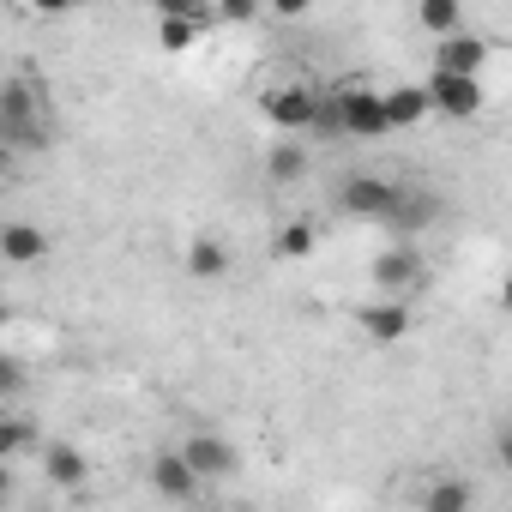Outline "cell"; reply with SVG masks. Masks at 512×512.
<instances>
[{
	"instance_id": "19",
	"label": "cell",
	"mask_w": 512,
	"mask_h": 512,
	"mask_svg": "<svg viewBox=\"0 0 512 512\" xmlns=\"http://www.w3.org/2000/svg\"><path fill=\"white\" fill-rule=\"evenodd\" d=\"M272 253H278V260H308V253H314V223H284L272 235Z\"/></svg>"
},
{
	"instance_id": "21",
	"label": "cell",
	"mask_w": 512,
	"mask_h": 512,
	"mask_svg": "<svg viewBox=\"0 0 512 512\" xmlns=\"http://www.w3.org/2000/svg\"><path fill=\"white\" fill-rule=\"evenodd\" d=\"M31 440H37V428H31L25 416H7V422H0V452H7V458H13V452H25Z\"/></svg>"
},
{
	"instance_id": "20",
	"label": "cell",
	"mask_w": 512,
	"mask_h": 512,
	"mask_svg": "<svg viewBox=\"0 0 512 512\" xmlns=\"http://www.w3.org/2000/svg\"><path fill=\"white\" fill-rule=\"evenodd\" d=\"M205 31V19H157V43L163 49H193Z\"/></svg>"
},
{
	"instance_id": "8",
	"label": "cell",
	"mask_w": 512,
	"mask_h": 512,
	"mask_svg": "<svg viewBox=\"0 0 512 512\" xmlns=\"http://www.w3.org/2000/svg\"><path fill=\"white\" fill-rule=\"evenodd\" d=\"M181 458L193 464V476H199V482H229V476L241 470V452H235L223 434H211V428L181 434Z\"/></svg>"
},
{
	"instance_id": "13",
	"label": "cell",
	"mask_w": 512,
	"mask_h": 512,
	"mask_svg": "<svg viewBox=\"0 0 512 512\" xmlns=\"http://www.w3.org/2000/svg\"><path fill=\"white\" fill-rule=\"evenodd\" d=\"M0 253H7V266H37V260H49V229L7 223V229H0Z\"/></svg>"
},
{
	"instance_id": "25",
	"label": "cell",
	"mask_w": 512,
	"mask_h": 512,
	"mask_svg": "<svg viewBox=\"0 0 512 512\" xmlns=\"http://www.w3.org/2000/svg\"><path fill=\"white\" fill-rule=\"evenodd\" d=\"M500 308H512V278H506V284H500Z\"/></svg>"
},
{
	"instance_id": "12",
	"label": "cell",
	"mask_w": 512,
	"mask_h": 512,
	"mask_svg": "<svg viewBox=\"0 0 512 512\" xmlns=\"http://www.w3.org/2000/svg\"><path fill=\"white\" fill-rule=\"evenodd\" d=\"M356 326L368 344H398V338H410V308L404 302H368L356 314Z\"/></svg>"
},
{
	"instance_id": "23",
	"label": "cell",
	"mask_w": 512,
	"mask_h": 512,
	"mask_svg": "<svg viewBox=\"0 0 512 512\" xmlns=\"http://www.w3.org/2000/svg\"><path fill=\"white\" fill-rule=\"evenodd\" d=\"M494 458H500V470H512V422L494 428Z\"/></svg>"
},
{
	"instance_id": "7",
	"label": "cell",
	"mask_w": 512,
	"mask_h": 512,
	"mask_svg": "<svg viewBox=\"0 0 512 512\" xmlns=\"http://www.w3.org/2000/svg\"><path fill=\"white\" fill-rule=\"evenodd\" d=\"M440 211H446V199L434 193V187H416V181H398V205H392V217L380 223L392 241H410V235H422V229H434L440 223Z\"/></svg>"
},
{
	"instance_id": "17",
	"label": "cell",
	"mask_w": 512,
	"mask_h": 512,
	"mask_svg": "<svg viewBox=\"0 0 512 512\" xmlns=\"http://www.w3.org/2000/svg\"><path fill=\"white\" fill-rule=\"evenodd\" d=\"M386 115H392V133H404V127H416V121L434 115V109H428V91H422V85H392V91H386Z\"/></svg>"
},
{
	"instance_id": "5",
	"label": "cell",
	"mask_w": 512,
	"mask_h": 512,
	"mask_svg": "<svg viewBox=\"0 0 512 512\" xmlns=\"http://www.w3.org/2000/svg\"><path fill=\"white\" fill-rule=\"evenodd\" d=\"M422 91H428V109H434V115H446V121H476V115H482V103H488V85H482V79L440 73V67L422 79Z\"/></svg>"
},
{
	"instance_id": "11",
	"label": "cell",
	"mask_w": 512,
	"mask_h": 512,
	"mask_svg": "<svg viewBox=\"0 0 512 512\" xmlns=\"http://www.w3.org/2000/svg\"><path fill=\"white\" fill-rule=\"evenodd\" d=\"M434 67H440V73L482 79V67H488V43H482V37H470V31H458V37L434 43Z\"/></svg>"
},
{
	"instance_id": "10",
	"label": "cell",
	"mask_w": 512,
	"mask_h": 512,
	"mask_svg": "<svg viewBox=\"0 0 512 512\" xmlns=\"http://www.w3.org/2000/svg\"><path fill=\"white\" fill-rule=\"evenodd\" d=\"M37 458H43V482H49V488L79 494V488L91 482V458H85L73 440H43V446H37Z\"/></svg>"
},
{
	"instance_id": "14",
	"label": "cell",
	"mask_w": 512,
	"mask_h": 512,
	"mask_svg": "<svg viewBox=\"0 0 512 512\" xmlns=\"http://www.w3.org/2000/svg\"><path fill=\"white\" fill-rule=\"evenodd\" d=\"M181 266H187V278L217 284V278L229 272V247H223L217 235H193V241H187V253H181Z\"/></svg>"
},
{
	"instance_id": "4",
	"label": "cell",
	"mask_w": 512,
	"mask_h": 512,
	"mask_svg": "<svg viewBox=\"0 0 512 512\" xmlns=\"http://www.w3.org/2000/svg\"><path fill=\"white\" fill-rule=\"evenodd\" d=\"M320 103H326V91H314V85H302V79L272 85V91L260 97V109H266V121L278 127V139H302V133H314V127H320Z\"/></svg>"
},
{
	"instance_id": "18",
	"label": "cell",
	"mask_w": 512,
	"mask_h": 512,
	"mask_svg": "<svg viewBox=\"0 0 512 512\" xmlns=\"http://www.w3.org/2000/svg\"><path fill=\"white\" fill-rule=\"evenodd\" d=\"M416 19H422V31H434V37L446 43V37H458V19H464V13H458V0H422Z\"/></svg>"
},
{
	"instance_id": "15",
	"label": "cell",
	"mask_w": 512,
	"mask_h": 512,
	"mask_svg": "<svg viewBox=\"0 0 512 512\" xmlns=\"http://www.w3.org/2000/svg\"><path fill=\"white\" fill-rule=\"evenodd\" d=\"M308 175V145L302 139H278L272 151H266V181L272 187H296Z\"/></svg>"
},
{
	"instance_id": "1",
	"label": "cell",
	"mask_w": 512,
	"mask_h": 512,
	"mask_svg": "<svg viewBox=\"0 0 512 512\" xmlns=\"http://www.w3.org/2000/svg\"><path fill=\"white\" fill-rule=\"evenodd\" d=\"M0 145L7 151H49L55 145V115H49V97L37 91L31 73L0 79Z\"/></svg>"
},
{
	"instance_id": "16",
	"label": "cell",
	"mask_w": 512,
	"mask_h": 512,
	"mask_svg": "<svg viewBox=\"0 0 512 512\" xmlns=\"http://www.w3.org/2000/svg\"><path fill=\"white\" fill-rule=\"evenodd\" d=\"M422 512H476V488L464 476H434L422 488Z\"/></svg>"
},
{
	"instance_id": "24",
	"label": "cell",
	"mask_w": 512,
	"mask_h": 512,
	"mask_svg": "<svg viewBox=\"0 0 512 512\" xmlns=\"http://www.w3.org/2000/svg\"><path fill=\"white\" fill-rule=\"evenodd\" d=\"M223 19H235V25H247V19H253V0H229V7H223Z\"/></svg>"
},
{
	"instance_id": "22",
	"label": "cell",
	"mask_w": 512,
	"mask_h": 512,
	"mask_svg": "<svg viewBox=\"0 0 512 512\" xmlns=\"http://www.w3.org/2000/svg\"><path fill=\"white\" fill-rule=\"evenodd\" d=\"M0 392H25V368H19V356H0Z\"/></svg>"
},
{
	"instance_id": "2",
	"label": "cell",
	"mask_w": 512,
	"mask_h": 512,
	"mask_svg": "<svg viewBox=\"0 0 512 512\" xmlns=\"http://www.w3.org/2000/svg\"><path fill=\"white\" fill-rule=\"evenodd\" d=\"M314 133H344V139H386L392 133V115H386V91L380 85H362V79H350V85H332L326 91V103H320V127Z\"/></svg>"
},
{
	"instance_id": "3",
	"label": "cell",
	"mask_w": 512,
	"mask_h": 512,
	"mask_svg": "<svg viewBox=\"0 0 512 512\" xmlns=\"http://www.w3.org/2000/svg\"><path fill=\"white\" fill-rule=\"evenodd\" d=\"M368 278H374L380 302H404L410 290H422V284H428V260H422V247H416V241H386V247L374 253Z\"/></svg>"
},
{
	"instance_id": "9",
	"label": "cell",
	"mask_w": 512,
	"mask_h": 512,
	"mask_svg": "<svg viewBox=\"0 0 512 512\" xmlns=\"http://www.w3.org/2000/svg\"><path fill=\"white\" fill-rule=\"evenodd\" d=\"M145 482L163 494V500H175V506H187L205 482L193 476V464L181 458V446H163V452H151V464H145Z\"/></svg>"
},
{
	"instance_id": "6",
	"label": "cell",
	"mask_w": 512,
	"mask_h": 512,
	"mask_svg": "<svg viewBox=\"0 0 512 512\" xmlns=\"http://www.w3.org/2000/svg\"><path fill=\"white\" fill-rule=\"evenodd\" d=\"M392 205H398V181H386V175H344L338 181V211L356 223H386Z\"/></svg>"
}]
</instances>
